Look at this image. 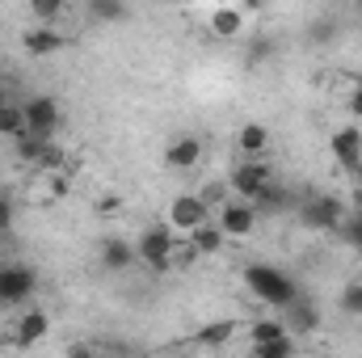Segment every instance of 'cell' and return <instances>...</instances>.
Instances as JSON below:
<instances>
[{
	"mask_svg": "<svg viewBox=\"0 0 362 358\" xmlns=\"http://www.w3.org/2000/svg\"><path fill=\"white\" fill-rule=\"evenodd\" d=\"M257 202H249V198H223L219 207H215V224L223 228V236L228 241H249L253 232H257Z\"/></svg>",
	"mask_w": 362,
	"mask_h": 358,
	"instance_id": "3",
	"label": "cell"
},
{
	"mask_svg": "<svg viewBox=\"0 0 362 358\" xmlns=\"http://www.w3.org/2000/svg\"><path fill=\"white\" fill-rule=\"evenodd\" d=\"M30 127H25V110H21V101H0V139H21Z\"/></svg>",
	"mask_w": 362,
	"mask_h": 358,
	"instance_id": "18",
	"label": "cell"
},
{
	"mask_svg": "<svg viewBox=\"0 0 362 358\" xmlns=\"http://www.w3.org/2000/svg\"><path fill=\"white\" fill-rule=\"evenodd\" d=\"M202 219H211V202L202 194H177L169 202V228L173 232H194Z\"/></svg>",
	"mask_w": 362,
	"mask_h": 358,
	"instance_id": "9",
	"label": "cell"
},
{
	"mask_svg": "<svg viewBox=\"0 0 362 358\" xmlns=\"http://www.w3.org/2000/svg\"><path fill=\"white\" fill-rule=\"evenodd\" d=\"M346 105H350V118H354V122L362 127V85H354V89H350V97H346Z\"/></svg>",
	"mask_w": 362,
	"mask_h": 358,
	"instance_id": "28",
	"label": "cell"
},
{
	"mask_svg": "<svg viewBox=\"0 0 362 358\" xmlns=\"http://www.w3.org/2000/svg\"><path fill=\"white\" fill-rule=\"evenodd\" d=\"M282 325L295 333V337H303V333H316L320 329V304L312 299V295H295L286 308H282Z\"/></svg>",
	"mask_w": 362,
	"mask_h": 358,
	"instance_id": "10",
	"label": "cell"
},
{
	"mask_svg": "<svg viewBox=\"0 0 362 358\" xmlns=\"http://www.w3.org/2000/svg\"><path fill=\"white\" fill-rule=\"evenodd\" d=\"M38 291V274L30 266H0V308H17Z\"/></svg>",
	"mask_w": 362,
	"mask_h": 358,
	"instance_id": "7",
	"label": "cell"
},
{
	"mask_svg": "<svg viewBox=\"0 0 362 358\" xmlns=\"http://www.w3.org/2000/svg\"><path fill=\"white\" fill-rule=\"evenodd\" d=\"M185 236L198 245V253H202V258H219V253H223V245H228V236H223V228L215 224V215H211V219H202V224H198L194 232H185Z\"/></svg>",
	"mask_w": 362,
	"mask_h": 358,
	"instance_id": "16",
	"label": "cell"
},
{
	"mask_svg": "<svg viewBox=\"0 0 362 358\" xmlns=\"http://www.w3.org/2000/svg\"><path fill=\"white\" fill-rule=\"evenodd\" d=\"M245 287H249V295H253V299H262L266 308H278V312L299 295V282H295L286 270L266 266V262L245 266Z\"/></svg>",
	"mask_w": 362,
	"mask_h": 358,
	"instance_id": "1",
	"label": "cell"
},
{
	"mask_svg": "<svg viewBox=\"0 0 362 358\" xmlns=\"http://www.w3.org/2000/svg\"><path fill=\"white\" fill-rule=\"evenodd\" d=\"M329 152H333V161L346 169V173H362V127L358 122H350V127H341V131H333L329 135Z\"/></svg>",
	"mask_w": 362,
	"mask_h": 358,
	"instance_id": "8",
	"label": "cell"
},
{
	"mask_svg": "<svg viewBox=\"0 0 362 358\" xmlns=\"http://www.w3.org/2000/svg\"><path fill=\"white\" fill-rule=\"evenodd\" d=\"M236 337V321H211L198 329V346H228Z\"/></svg>",
	"mask_w": 362,
	"mask_h": 358,
	"instance_id": "21",
	"label": "cell"
},
{
	"mask_svg": "<svg viewBox=\"0 0 362 358\" xmlns=\"http://www.w3.org/2000/svg\"><path fill=\"white\" fill-rule=\"evenodd\" d=\"M64 13H68V0H30V17L42 25H55Z\"/></svg>",
	"mask_w": 362,
	"mask_h": 358,
	"instance_id": "23",
	"label": "cell"
},
{
	"mask_svg": "<svg viewBox=\"0 0 362 358\" xmlns=\"http://www.w3.org/2000/svg\"><path fill=\"white\" fill-rule=\"evenodd\" d=\"M30 165H38L42 173H59V169L68 165V152H64L55 139H38V144H34V161H30Z\"/></svg>",
	"mask_w": 362,
	"mask_h": 358,
	"instance_id": "19",
	"label": "cell"
},
{
	"mask_svg": "<svg viewBox=\"0 0 362 358\" xmlns=\"http://www.w3.org/2000/svg\"><path fill=\"white\" fill-rule=\"evenodd\" d=\"M101 266L114 270V274H122V270H131L139 262V253H135V241H122V236H105L101 241Z\"/></svg>",
	"mask_w": 362,
	"mask_h": 358,
	"instance_id": "14",
	"label": "cell"
},
{
	"mask_svg": "<svg viewBox=\"0 0 362 358\" xmlns=\"http://www.w3.org/2000/svg\"><path fill=\"white\" fill-rule=\"evenodd\" d=\"M47 329H51V316L42 308H30V312H21L13 321V346L17 350H30V346H38L47 337Z\"/></svg>",
	"mask_w": 362,
	"mask_h": 358,
	"instance_id": "11",
	"label": "cell"
},
{
	"mask_svg": "<svg viewBox=\"0 0 362 358\" xmlns=\"http://www.w3.org/2000/svg\"><path fill=\"white\" fill-rule=\"evenodd\" d=\"M236 148H240V156H266V148H270L266 122H245V127L236 131Z\"/></svg>",
	"mask_w": 362,
	"mask_h": 358,
	"instance_id": "17",
	"label": "cell"
},
{
	"mask_svg": "<svg viewBox=\"0 0 362 358\" xmlns=\"http://www.w3.org/2000/svg\"><path fill=\"white\" fill-rule=\"evenodd\" d=\"M13 219H17V202H13V194H0V232H8Z\"/></svg>",
	"mask_w": 362,
	"mask_h": 358,
	"instance_id": "27",
	"label": "cell"
},
{
	"mask_svg": "<svg viewBox=\"0 0 362 358\" xmlns=\"http://www.w3.org/2000/svg\"><path fill=\"white\" fill-rule=\"evenodd\" d=\"M21 47H25V55H34V59H47V55H59V51H64V34H59L55 25H42V21H34V25L21 34Z\"/></svg>",
	"mask_w": 362,
	"mask_h": 358,
	"instance_id": "12",
	"label": "cell"
},
{
	"mask_svg": "<svg viewBox=\"0 0 362 358\" xmlns=\"http://www.w3.org/2000/svg\"><path fill=\"white\" fill-rule=\"evenodd\" d=\"M156 4H185V0H156Z\"/></svg>",
	"mask_w": 362,
	"mask_h": 358,
	"instance_id": "30",
	"label": "cell"
},
{
	"mask_svg": "<svg viewBox=\"0 0 362 358\" xmlns=\"http://www.w3.org/2000/svg\"><path fill=\"white\" fill-rule=\"evenodd\" d=\"M173 245H177V232H173L169 224H152V228L139 232L135 253H139V262L148 270L165 274V270H173Z\"/></svg>",
	"mask_w": 362,
	"mask_h": 358,
	"instance_id": "2",
	"label": "cell"
},
{
	"mask_svg": "<svg viewBox=\"0 0 362 358\" xmlns=\"http://www.w3.org/2000/svg\"><path fill=\"white\" fill-rule=\"evenodd\" d=\"M341 236L354 245V249H362V211H354V215H346V224H341Z\"/></svg>",
	"mask_w": 362,
	"mask_h": 358,
	"instance_id": "26",
	"label": "cell"
},
{
	"mask_svg": "<svg viewBox=\"0 0 362 358\" xmlns=\"http://www.w3.org/2000/svg\"><path fill=\"white\" fill-rule=\"evenodd\" d=\"M89 21H122L127 17V0H85Z\"/></svg>",
	"mask_w": 362,
	"mask_h": 358,
	"instance_id": "22",
	"label": "cell"
},
{
	"mask_svg": "<svg viewBox=\"0 0 362 358\" xmlns=\"http://www.w3.org/2000/svg\"><path fill=\"white\" fill-rule=\"evenodd\" d=\"M249 350L257 358H291L299 350V342H295V333H282V337H270V342H253Z\"/></svg>",
	"mask_w": 362,
	"mask_h": 358,
	"instance_id": "20",
	"label": "cell"
},
{
	"mask_svg": "<svg viewBox=\"0 0 362 358\" xmlns=\"http://www.w3.org/2000/svg\"><path fill=\"white\" fill-rule=\"evenodd\" d=\"M341 312L362 321V282H346L341 287Z\"/></svg>",
	"mask_w": 362,
	"mask_h": 358,
	"instance_id": "25",
	"label": "cell"
},
{
	"mask_svg": "<svg viewBox=\"0 0 362 358\" xmlns=\"http://www.w3.org/2000/svg\"><path fill=\"white\" fill-rule=\"evenodd\" d=\"M198 161H202V139H198V135H181V139H173V144L165 148V165L177 169V173H189Z\"/></svg>",
	"mask_w": 362,
	"mask_h": 358,
	"instance_id": "15",
	"label": "cell"
},
{
	"mask_svg": "<svg viewBox=\"0 0 362 358\" xmlns=\"http://www.w3.org/2000/svg\"><path fill=\"white\" fill-rule=\"evenodd\" d=\"M282 333H291V329L282 325V316H278V321H270V316H266V321H249V346H253V342H270V337H282Z\"/></svg>",
	"mask_w": 362,
	"mask_h": 358,
	"instance_id": "24",
	"label": "cell"
},
{
	"mask_svg": "<svg viewBox=\"0 0 362 358\" xmlns=\"http://www.w3.org/2000/svg\"><path fill=\"white\" fill-rule=\"evenodd\" d=\"M21 110H25V127H30V135H38V139H55V131L64 127V110H59V101L47 97V93L25 97Z\"/></svg>",
	"mask_w": 362,
	"mask_h": 358,
	"instance_id": "6",
	"label": "cell"
},
{
	"mask_svg": "<svg viewBox=\"0 0 362 358\" xmlns=\"http://www.w3.org/2000/svg\"><path fill=\"white\" fill-rule=\"evenodd\" d=\"M266 4H270V0H240V8H245V13H249V17H253V13H262V8H266Z\"/></svg>",
	"mask_w": 362,
	"mask_h": 358,
	"instance_id": "29",
	"label": "cell"
},
{
	"mask_svg": "<svg viewBox=\"0 0 362 358\" xmlns=\"http://www.w3.org/2000/svg\"><path fill=\"white\" fill-rule=\"evenodd\" d=\"M346 202L337 198V194H312V198H303V207H299V219L308 224V228H316V232H341V224H346Z\"/></svg>",
	"mask_w": 362,
	"mask_h": 358,
	"instance_id": "4",
	"label": "cell"
},
{
	"mask_svg": "<svg viewBox=\"0 0 362 358\" xmlns=\"http://www.w3.org/2000/svg\"><path fill=\"white\" fill-rule=\"evenodd\" d=\"M206 25H211L215 38H240L245 25H249V13H245L240 4H219V8H211Z\"/></svg>",
	"mask_w": 362,
	"mask_h": 358,
	"instance_id": "13",
	"label": "cell"
},
{
	"mask_svg": "<svg viewBox=\"0 0 362 358\" xmlns=\"http://www.w3.org/2000/svg\"><path fill=\"white\" fill-rule=\"evenodd\" d=\"M270 165L262 161V156H240V165L228 173V190L236 194V198H249V202H257L262 198V190L270 185Z\"/></svg>",
	"mask_w": 362,
	"mask_h": 358,
	"instance_id": "5",
	"label": "cell"
},
{
	"mask_svg": "<svg viewBox=\"0 0 362 358\" xmlns=\"http://www.w3.org/2000/svg\"><path fill=\"white\" fill-rule=\"evenodd\" d=\"M0 101H8V97H4V93H0Z\"/></svg>",
	"mask_w": 362,
	"mask_h": 358,
	"instance_id": "31",
	"label": "cell"
}]
</instances>
